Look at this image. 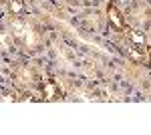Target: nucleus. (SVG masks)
<instances>
[{
  "label": "nucleus",
  "instance_id": "4",
  "mask_svg": "<svg viewBox=\"0 0 151 135\" xmlns=\"http://www.w3.org/2000/svg\"><path fill=\"white\" fill-rule=\"evenodd\" d=\"M42 89H45V93H47V99H52V97L57 95V89H55V85H52V83H45V87H42Z\"/></svg>",
  "mask_w": 151,
  "mask_h": 135
},
{
  "label": "nucleus",
  "instance_id": "3",
  "mask_svg": "<svg viewBox=\"0 0 151 135\" xmlns=\"http://www.w3.org/2000/svg\"><path fill=\"white\" fill-rule=\"evenodd\" d=\"M129 38H131V43H133V45H137V46H143V45H145V36H143L141 32L131 30V32H129Z\"/></svg>",
  "mask_w": 151,
  "mask_h": 135
},
{
  "label": "nucleus",
  "instance_id": "5",
  "mask_svg": "<svg viewBox=\"0 0 151 135\" xmlns=\"http://www.w3.org/2000/svg\"><path fill=\"white\" fill-rule=\"evenodd\" d=\"M129 55L133 56V58H135V61H141V53H137V51H133V48H131V51H129Z\"/></svg>",
  "mask_w": 151,
  "mask_h": 135
},
{
  "label": "nucleus",
  "instance_id": "1",
  "mask_svg": "<svg viewBox=\"0 0 151 135\" xmlns=\"http://www.w3.org/2000/svg\"><path fill=\"white\" fill-rule=\"evenodd\" d=\"M109 20L113 22L115 28H123V20H121V16H119L117 8H113V6H109Z\"/></svg>",
  "mask_w": 151,
  "mask_h": 135
},
{
  "label": "nucleus",
  "instance_id": "6",
  "mask_svg": "<svg viewBox=\"0 0 151 135\" xmlns=\"http://www.w3.org/2000/svg\"><path fill=\"white\" fill-rule=\"evenodd\" d=\"M149 65H151V56H149Z\"/></svg>",
  "mask_w": 151,
  "mask_h": 135
},
{
  "label": "nucleus",
  "instance_id": "2",
  "mask_svg": "<svg viewBox=\"0 0 151 135\" xmlns=\"http://www.w3.org/2000/svg\"><path fill=\"white\" fill-rule=\"evenodd\" d=\"M8 8L12 14H22L24 12V2L22 0H8Z\"/></svg>",
  "mask_w": 151,
  "mask_h": 135
},
{
  "label": "nucleus",
  "instance_id": "7",
  "mask_svg": "<svg viewBox=\"0 0 151 135\" xmlns=\"http://www.w3.org/2000/svg\"><path fill=\"white\" fill-rule=\"evenodd\" d=\"M119 2H125V0H119Z\"/></svg>",
  "mask_w": 151,
  "mask_h": 135
}]
</instances>
